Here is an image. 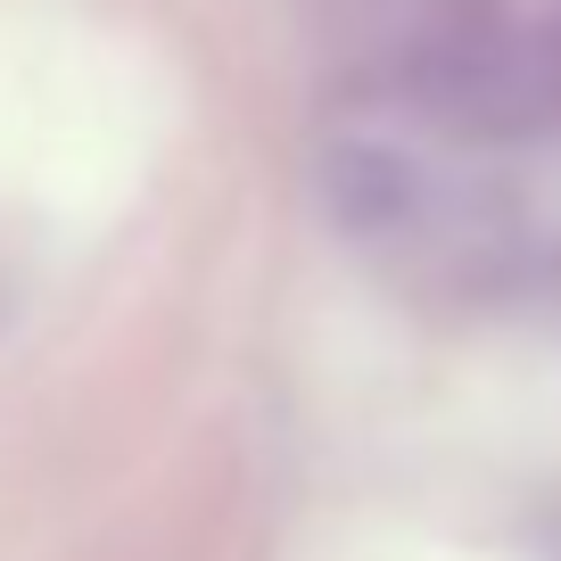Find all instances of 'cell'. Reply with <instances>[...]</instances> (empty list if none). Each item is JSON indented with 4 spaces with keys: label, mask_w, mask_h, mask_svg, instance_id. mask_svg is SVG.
I'll return each mask as SVG.
<instances>
[{
    "label": "cell",
    "mask_w": 561,
    "mask_h": 561,
    "mask_svg": "<svg viewBox=\"0 0 561 561\" xmlns=\"http://www.w3.org/2000/svg\"><path fill=\"white\" fill-rule=\"evenodd\" d=\"M537 83H545V124H561V9L537 25Z\"/></svg>",
    "instance_id": "cell-3"
},
{
    "label": "cell",
    "mask_w": 561,
    "mask_h": 561,
    "mask_svg": "<svg viewBox=\"0 0 561 561\" xmlns=\"http://www.w3.org/2000/svg\"><path fill=\"white\" fill-rule=\"evenodd\" d=\"M322 191H331V215L364 248H388V256H413V264H471V248L495 240L488 198L471 182H455L446 165L397 149V140L331 149Z\"/></svg>",
    "instance_id": "cell-2"
},
{
    "label": "cell",
    "mask_w": 561,
    "mask_h": 561,
    "mask_svg": "<svg viewBox=\"0 0 561 561\" xmlns=\"http://www.w3.org/2000/svg\"><path fill=\"white\" fill-rule=\"evenodd\" d=\"M306 34L355 100L413 107L471 140L545 133L537 25L504 0H306Z\"/></svg>",
    "instance_id": "cell-1"
}]
</instances>
